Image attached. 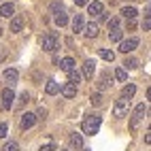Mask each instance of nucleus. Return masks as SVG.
Wrapping results in <instances>:
<instances>
[{
	"label": "nucleus",
	"instance_id": "15",
	"mask_svg": "<svg viewBox=\"0 0 151 151\" xmlns=\"http://www.w3.org/2000/svg\"><path fill=\"white\" fill-rule=\"evenodd\" d=\"M15 13V4L13 2H2V6H0V15L2 17H13Z\"/></svg>",
	"mask_w": 151,
	"mask_h": 151
},
{
	"label": "nucleus",
	"instance_id": "4",
	"mask_svg": "<svg viewBox=\"0 0 151 151\" xmlns=\"http://www.w3.org/2000/svg\"><path fill=\"white\" fill-rule=\"evenodd\" d=\"M41 47H43V51H55L58 49V36L55 34H45L41 38Z\"/></svg>",
	"mask_w": 151,
	"mask_h": 151
},
{
	"label": "nucleus",
	"instance_id": "29",
	"mask_svg": "<svg viewBox=\"0 0 151 151\" xmlns=\"http://www.w3.org/2000/svg\"><path fill=\"white\" fill-rule=\"evenodd\" d=\"M38 151H58V149H55V143H51V140H49V143L41 145V149H38Z\"/></svg>",
	"mask_w": 151,
	"mask_h": 151
},
{
	"label": "nucleus",
	"instance_id": "26",
	"mask_svg": "<svg viewBox=\"0 0 151 151\" xmlns=\"http://www.w3.org/2000/svg\"><path fill=\"white\" fill-rule=\"evenodd\" d=\"M115 79L124 83V81H128V73H126L124 68H117V70H115Z\"/></svg>",
	"mask_w": 151,
	"mask_h": 151
},
{
	"label": "nucleus",
	"instance_id": "32",
	"mask_svg": "<svg viewBox=\"0 0 151 151\" xmlns=\"http://www.w3.org/2000/svg\"><path fill=\"white\" fill-rule=\"evenodd\" d=\"M92 104L100 106V104H102V96H100V94H92Z\"/></svg>",
	"mask_w": 151,
	"mask_h": 151
},
{
	"label": "nucleus",
	"instance_id": "38",
	"mask_svg": "<svg viewBox=\"0 0 151 151\" xmlns=\"http://www.w3.org/2000/svg\"><path fill=\"white\" fill-rule=\"evenodd\" d=\"M60 151H68V149H60Z\"/></svg>",
	"mask_w": 151,
	"mask_h": 151
},
{
	"label": "nucleus",
	"instance_id": "30",
	"mask_svg": "<svg viewBox=\"0 0 151 151\" xmlns=\"http://www.w3.org/2000/svg\"><path fill=\"white\" fill-rule=\"evenodd\" d=\"M106 26H109V32H111V30H117V28H119V19H117V17L109 19V24H106Z\"/></svg>",
	"mask_w": 151,
	"mask_h": 151
},
{
	"label": "nucleus",
	"instance_id": "28",
	"mask_svg": "<svg viewBox=\"0 0 151 151\" xmlns=\"http://www.w3.org/2000/svg\"><path fill=\"white\" fill-rule=\"evenodd\" d=\"M143 30H145V32H149V30H151V22H149V6L145 9V22H143Z\"/></svg>",
	"mask_w": 151,
	"mask_h": 151
},
{
	"label": "nucleus",
	"instance_id": "9",
	"mask_svg": "<svg viewBox=\"0 0 151 151\" xmlns=\"http://www.w3.org/2000/svg\"><path fill=\"white\" fill-rule=\"evenodd\" d=\"M2 79H4L9 85H15V83H17V79H19V73H17L15 68H6L4 73H2Z\"/></svg>",
	"mask_w": 151,
	"mask_h": 151
},
{
	"label": "nucleus",
	"instance_id": "36",
	"mask_svg": "<svg viewBox=\"0 0 151 151\" xmlns=\"http://www.w3.org/2000/svg\"><path fill=\"white\" fill-rule=\"evenodd\" d=\"M4 58V51H2V47H0V60H2Z\"/></svg>",
	"mask_w": 151,
	"mask_h": 151
},
{
	"label": "nucleus",
	"instance_id": "40",
	"mask_svg": "<svg viewBox=\"0 0 151 151\" xmlns=\"http://www.w3.org/2000/svg\"><path fill=\"white\" fill-rule=\"evenodd\" d=\"M0 2H2V0H0Z\"/></svg>",
	"mask_w": 151,
	"mask_h": 151
},
{
	"label": "nucleus",
	"instance_id": "6",
	"mask_svg": "<svg viewBox=\"0 0 151 151\" xmlns=\"http://www.w3.org/2000/svg\"><path fill=\"white\" fill-rule=\"evenodd\" d=\"M36 124V115L34 113H24L22 119H19V126H22V130H30Z\"/></svg>",
	"mask_w": 151,
	"mask_h": 151
},
{
	"label": "nucleus",
	"instance_id": "16",
	"mask_svg": "<svg viewBox=\"0 0 151 151\" xmlns=\"http://www.w3.org/2000/svg\"><path fill=\"white\" fill-rule=\"evenodd\" d=\"M70 145H73L75 149H83V134L73 132V134H70Z\"/></svg>",
	"mask_w": 151,
	"mask_h": 151
},
{
	"label": "nucleus",
	"instance_id": "11",
	"mask_svg": "<svg viewBox=\"0 0 151 151\" xmlns=\"http://www.w3.org/2000/svg\"><path fill=\"white\" fill-rule=\"evenodd\" d=\"M22 28H24V17L22 15H13L9 30H11V32H22Z\"/></svg>",
	"mask_w": 151,
	"mask_h": 151
},
{
	"label": "nucleus",
	"instance_id": "7",
	"mask_svg": "<svg viewBox=\"0 0 151 151\" xmlns=\"http://www.w3.org/2000/svg\"><path fill=\"white\" fill-rule=\"evenodd\" d=\"M138 38H128V41H124L122 45H119V51H124V53H132L134 49L138 47Z\"/></svg>",
	"mask_w": 151,
	"mask_h": 151
},
{
	"label": "nucleus",
	"instance_id": "14",
	"mask_svg": "<svg viewBox=\"0 0 151 151\" xmlns=\"http://www.w3.org/2000/svg\"><path fill=\"white\" fill-rule=\"evenodd\" d=\"M83 28H85L83 15H75L73 17V32H83Z\"/></svg>",
	"mask_w": 151,
	"mask_h": 151
},
{
	"label": "nucleus",
	"instance_id": "37",
	"mask_svg": "<svg viewBox=\"0 0 151 151\" xmlns=\"http://www.w3.org/2000/svg\"><path fill=\"white\" fill-rule=\"evenodd\" d=\"M2 32H4V30H2V28H0V36H2Z\"/></svg>",
	"mask_w": 151,
	"mask_h": 151
},
{
	"label": "nucleus",
	"instance_id": "8",
	"mask_svg": "<svg viewBox=\"0 0 151 151\" xmlns=\"http://www.w3.org/2000/svg\"><path fill=\"white\" fill-rule=\"evenodd\" d=\"M94 73H96V62H94V60H85V64H83V77L87 79V81H92Z\"/></svg>",
	"mask_w": 151,
	"mask_h": 151
},
{
	"label": "nucleus",
	"instance_id": "24",
	"mask_svg": "<svg viewBox=\"0 0 151 151\" xmlns=\"http://www.w3.org/2000/svg\"><path fill=\"white\" fill-rule=\"evenodd\" d=\"M81 73H77V70H70V73H68V79H70V81L68 83H73V85H77V83H81Z\"/></svg>",
	"mask_w": 151,
	"mask_h": 151
},
{
	"label": "nucleus",
	"instance_id": "39",
	"mask_svg": "<svg viewBox=\"0 0 151 151\" xmlns=\"http://www.w3.org/2000/svg\"><path fill=\"white\" fill-rule=\"evenodd\" d=\"M83 151H89V149H83Z\"/></svg>",
	"mask_w": 151,
	"mask_h": 151
},
{
	"label": "nucleus",
	"instance_id": "35",
	"mask_svg": "<svg viewBox=\"0 0 151 151\" xmlns=\"http://www.w3.org/2000/svg\"><path fill=\"white\" fill-rule=\"evenodd\" d=\"M145 143H147V145L151 143V132H147V134H145Z\"/></svg>",
	"mask_w": 151,
	"mask_h": 151
},
{
	"label": "nucleus",
	"instance_id": "23",
	"mask_svg": "<svg viewBox=\"0 0 151 151\" xmlns=\"http://www.w3.org/2000/svg\"><path fill=\"white\" fill-rule=\"evenodd\" d=\"M122 15H124L126 19H134L138 13H136V9H134V6H124V9H122Z\"/></svg>",
	"mask_w": 151,
	"mask_h": 151
},
{
	"label": "nucleus",
	"instance_id": "10",
	"mask_svg": "<svg viewBox=\"0 0 151 151\" xmlns=\"http://www.w3.org/2000/svg\"><path fill=\"white\" fill-rule=\"evenodd\" d=\"M60 92H62L64 98H75V96H77V85H73V83L60 85Z\"/></svg>",
	"mask_w": 151,
	"mask_h": 151
},
{
	"label": "nucleus",
	"instance_id": "17",
	"mask_svg": "<svg viewBox=\"0 0 151 151\" xmlns=\"http://www.w3.org/2000/svg\"><path fill=\"white\" fill-rule=\"evenodd\" d=\"M45 92H47L49 96H55V94L60 92V83H58V81H53V79H49L47 85H45Z\"/></svg>",
	"mask_w": 151,
	"mask_h": 151
},
{
	"label": "nucleus",
	"instance_id": "34",
	"mask_svg": "<svg viewBox=\"0 0 151 151\" xmlns=\"http://www.w3.org/2000/svg\"><path fill=\"white\" fill-rule=\"evenodd\" d=\"M73 2H75L77 6H85V4H87V0H73Z\"/></svg>",
	"mask_w": 151,
	"mask_h": 151
},
{
	"label": "nucleus",
	"instance_id": "33",
	"mask_svg": "<svg viewBox=\"0 0 151 151\" xmlns=\"http://www.w3.org/2000/svg\"><path fill=\"white\" fill-rule=\"evenodd\" d=\"M6 132H9V126H6V124H0V138H4Z\"/></svg>",
	"mask_w": 151,
	"mask_h": 151
},
{
	"label": "nucleus",
	"instance_id": "13",
	"mask_svg": "<svg viewBox=\"0 0 151 151\" xmlns=\"http://www.w3.org/2000/svg\"><path fill=\"white\" fill-rule=\"evenodd\" d=\"M55 17H53V22H55V26H60V28H64L66 24H68V15H66V11L62 9V11H55L53 13Z\"/></svg>",
	"mask_w": 151,
	"mask_h": 151
},
{
	"label": "nucleus",
	"instance_id": "20",
	"mask_svg": "<svg viewBox=\"0 0 151 151\" xmlns=\"http://www.w3.org/2000/svg\"><path fill=\"white\" fill-rule=\"evenodd\" d=\"M122 38H124V32H122L119 28L109 32V41H111V43H122Z\"/></svg>",
	"mask_w": 151,
	"mask_h": 151
},
{
	"label": "nucleus",
	"instance_id": "2",
	"mask_svg": "<svg viewBox=\"0 0 151 151\" xmlns=\"http://www.w3.org/2000/svg\"><path fill=\"white\" fill-rule=\"evenodd\" d=\"M145 115H147V106L145 104H136L134 113H132V119H130V130H132V132L138 128V124L145 119Z\"/></svg>",
	"mask_w": 151,
	"mask_h": 151
},
{
	"label": "nucleus",
	"instance_id": "3",
	"mask_svg": "<svg viewBox=\"0 0 151 151\" xmlns=\"http://www.w3.org/2000/svg\"><path fill=\"white\" fill-rule=\"evenodd\" d=\"M128 111H130V100L119 96V100H115V104H113V115L115 117H126Z\"/></svg>",
	"mask_w": 151,
	"mask_h": 151
},
{
	"label": "nucleus",
	"instance_id": "19",
	"mask_svg": "<svg viewBox=\"0 0 151 151\" xmlns=\"http://www.w3.org/2000/svg\"><path fill=\"white\" fill-rule=\"evenodd\" d=\"M60 68H62L64 73H70V70H75V60H73V58H64L62 62H60Z\"/></svg>",
	"mask_w": 151,
	"mask_h": 151
},
{
	"label": "nucleus",
	"instance_id": "18",
	"mask_svg": "<svg viewBox=\"0 0 151 151\" xmlns=\"http://www.w3.org/2000/svg\"><path fill=\"white\" fill-rule=\"evenodd\" d=\"M134 94H136V85H134V83H128V85L122 89V98H126V100H130Z\"/></svg>",
	"mask_w": 151,
	"mask_h": 151
},
{
	"label": "nucleus",
	"instance_id": "21",
	"mask_svg": "<svg viewBox=\"0 0 151 151\" xmlns=\"http://www.w3.org/2000/svg\"><path fill=\"white\" fill-rule=\"evenodd\" d=\"M83 32H85V36H89V38L98 36V24H87V26L83 28Z\"/></svg>",
	"mask_w": 151,
	"mask_h": 151
},
{
	"label": "nucleus",
	"instance_id": "25",
	"mask_svg": "<svg viewBox=\"0 0 151 151\" xmlns=\"http://www.w3.org/2000/svg\"><path fill=\"white\" fill-rule=\"evenodd\" d=\"M100 58H102V60H106V62H113V60H115V53L113 51H111V49H100Z\"/></svg>",
	"mask_w": 151,
	"mask_h": 151
},
{
	"label": "nucleus",
	"instance_id": "27",
	"mask_svg": "<svg viewBox=\"0 0 151 151\" xmlns=\"http://www.w3.org/2000/svg\"><path fill=\"white\" fill-rule=\"evenodd\" d=\"M2 151H19V145L15 143V140H9V143H4Z\"/></svg>",
	"mask_w": 151,
	"mask_h": 151
},
{
	"label": "nucleus",
	"instance_id": "12",
	"mask_svg": "<svg viewBox=\"0 0 151 151\" xmlns=\"http://www.w3.org/2000/svg\"><path fill=\"white\" fill-rule=\"evenodd\" d=\"M85 6H87V13H89V15H94V17H98L100 13L104 11V6H102V2H87Z\"/></svg>",
	"mask_w": 151,
	"mask_h": 151
},
{
	"label": "nucleus",
	"instance_id": "1",
	"mask_svg": "<svg viewBox=\"0 0 151 151\" xmlns=\"http://www.w3.org/2000/svg\"><path fill=\"white\" fill-rule=\"evenodd\" d=\"M100 126H102V117H100V115H87V117L83 119V126H81V130H83V134H87V136H94V134H98Z\"/></svg>",
	"mask_w": 151,
	"mask_h": 151
},
{
	"label": "nucleus",
	"instance_id": "5",
	"mask_svg": "<svg viewBox=\"0 0 151 151\" xmlns=\"http://www.w3.org/2000/svg\"><path fill=\"white\" fill-rule=\"evenodd\" d=\"M13 100H15V92L11 87H6V89H2V106L9 111V109H13Z\"/></svg>",
	"mask_w": 151,
	"mask_h": 151
},
{
	"label": "nucleus",
	"instance_id": "31",
	"mask_svg": "<svg viewBox=\"0 0 151 151\" xmlns=\"http://www.w3.org/2000/svg\"><path fill=\"white\" fill-rule=\"evenodd\" d=\"M34 115H36V119H45V117H47V109H43V106H38V111H36Z\"/></svg>",
	"mask_w": 151,
	"mask_h": 151
},
{
	"label": "nucleus",
	"instance_id": "22",
	"mask_svg": "<svg viewBox=\"0 0 151 151\" xmlns=\"http://www.w3.org/2000/svg\"><path fill=\"white\" fill-rule=\"evenodd\" d=\"M138 60L136 58H126L124 60V70H132V68H138Z\"/></svg>",
	"mask_w": 151,
	"mask_h": 151
}]
</instances>
